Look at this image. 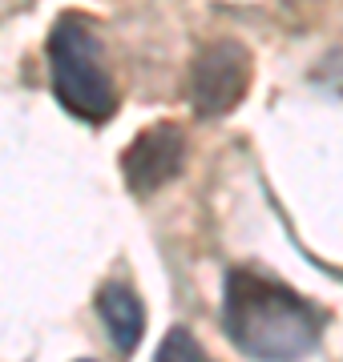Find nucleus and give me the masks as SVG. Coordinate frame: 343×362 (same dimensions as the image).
<instances>
[{
    "label": "nucleus",
    "mask_w": 343,
    "mask_h": 362,
    "mask_svg": "<svg viewBox=\"0 0 343 362\" xmlns=\"http://www.w3.org/2000/svg\"><path fill=\"white\" fill-rule=\"evenodd\" d=\"M251 77H254V61L242 40L230 37L210 40L190 65V105H194V113L198 117L230 113L247 97Z\"/></svg>",
    "instance_id": "7ed1b4c3"
},
{
    "label": "nucleus",
    "mask_w": 343,
    "mask_h": 362,
    "mask_svg": "<svg viewBox=\"0 0 343 362\" xmlns=\"http://www.w3.org/2000/svg\"><path fill=\"white\" fill-rule=\"evenodd\" d=\"M97 314H101L113 346L121 354H133L137 342H142V334H145V306H142V298L133 294V286L106 282L97 290Z\"/></svg>",
    "instance_id": "39448f33"
},
{
    "label": "nucleus",
    "mask_w": 343,
    "mask_h": 362,
    "mask_svg": "<svg viewBox=\"0 0 343 362\" xmlns=\"http://www.w3.org/2000/svg\"><path fill=\"white\" fill-rule=\"evenodd\" d=\"M186 161V137L178 125H150L130 141V149L121 153V173L133 194H158L162 185H170L182 173Z\"/></svg>",
    "instance_id": "20e7f679"
},
{
    "label": "nucleus",
    "mask_w": 343,
    "mask_h": 362,
    "mask_svg": "<svg viewBox=\"0 0 343 362\" xmlns=\"http://www.w3.org/2000/svg\"><path fill=\"white\" fill-rule=\"evenodd\" d=\"M154 362H214L206 350H202V342L190 330H182V326H174L170 334L162 338L158 354H154Z\"/></svg>",
    "instance_id": "423d86ee"
},
{
    "label": "nucleus",
    "mask_w": 343,
    "mask_h": 362,
    "mask_svg": "<svg viewBox=\"0 0 343 362\" xmlns=\"http://www.w3.org/2000/svg\"><path fill=\"white\" fill-rule=\"evenodd\" d=\"M49 73H53V97L61 109L85 121L101 125L118 109V89L101 61V40L85 25V16H61L49 33Z\"/></svg>",
    "instance_id": "f03ea898"
},
{
    "label": "nucleus",
    "mask_w": 343,
    "mask_h": 362,
    "mask_svg": "<svg viewBox=\"0 0 343 362\" xmlns=\"http://www.w3.org/2000/svg\"><path fill=\"white\" fill-rule=\"evenodd\" d=\"M223 330L247 358L299 362L319 346L323 314L287 282L238 266L223 282Z\"/></svg>",
    "instance_id": "f257e3e1"
}]
</instances>
